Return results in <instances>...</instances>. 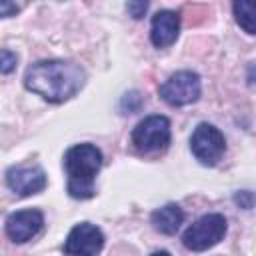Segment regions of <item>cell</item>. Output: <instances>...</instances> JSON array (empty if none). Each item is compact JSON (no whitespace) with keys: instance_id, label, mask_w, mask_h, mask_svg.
Here are the masks:
<instances>
[{"instance_id":"3","label":"cell","mask_w":256,"mask_h":256,"mask_svg":"<svg viewBox=\"0 0 256 256\" xmlns=\"http://www.w3.org/2000/svg\"><path fill=\"white\" fill-rule=\"evenodd\" d=\"M226 228V218L222 214H204L182 234V244L192 252L208 250L224 238Z\"/></svg>"},{"instance_id":"17","label":"cell","mask_w":256,"mask_h":256,"mask_svg":"<svg viewBox=\"0 0 256 256\" xmlns=\"http://www.w3.org/2000/svg\"><path fill=\"white\" fill-rule=\"evenodd\" d=\"M152 256H172L170 252H166V250H160V252H154Z\"/></svg>"},{"instance_id":"8","label":"cell","mask_w":256,"mask_h":256,"mask_svg":"<svg viewBox=\"0 0 256 256\" xmlns=\"http://www.w3.org/2000/svg\"><path fill=\"white\" fill-rule=\"evenodd\" d=\"M42 224H44L42 212L36 210V208H28V210L12 212V214L6 218L4 230H6V236H8L12 242L24 244V242L32 240V238L42 230Z\"/></svg>"},{"instance_id":"7","label":"cell","mask_w":256,"mask_h":256,"mask_svg":"<svg viewBox=\"0 0 256 256\" xmlns=\"http://www.w3.org/2000/svg\"><path fill=\"white\" fill-rule=\"evenodd\" d=\"M104 246V234L90 222L76 224L64 240V254L68 256H98Z\"/></svg>"},{"instance_id":"4","label":"cell","mask_w":256,"mask_h":256,"mask_svg":"<svg viewBox=\"0 0 256 256\" xmlns=\"http://www.w3.org/2000/svg\"><path fill=\"white\" fill-rule=\"evenodd\" d=\"M132 144L142 154L160 152L170 144V120L166 116H146L132 130Z\"/></svg>"},{"instance_id":"9","label":"cell","mask_w":256,"mask_h":256,"mask_svg":"<svg viewBox=\"0 0 256 256\" xmlns=\"http://www.w3.org/2000/svg\"><path fill=\"white\" fill-rule=\"evenodd\" d=\"M46 172L40 166H12L6 170V184L18 196H32L46 188Z\"/></svg>"},{"instance_id":"1","label":"cell","mask_w":256,"mask_h":256,"mask_svg":"<svg viewBox=\"0 0 256 256\" xmlns=\"http://www.w3.org/2000/svg\"><path fill=\"white\" fill-rule=\"evenodd\" d=\"M84 82V68L70 60H40L24 74V86L54 104L72 98Z\"/></svg>"},{"instance_id":"10","label":"cell","mask_w":256,"mask_h":256,"mask_svg":"<svg viewBox=\"0 0 256 256\" xmlns=\"http://www.w3.org/2000/svg\"><path fill=\"white\" fill-rule=\"evenodd\" d=\"M180 32V16L174 10H160L152 16L150 40L156 48H168L176 42Z\"/></svg>"},{"instance_id":"12","label":"cell","mask_w":256,"mask_h":256,"mask_svg":"<svg viewBox=\"0 0 256 256\" xmlns=\"http://www.w3.org/2000/svg\"><path fill=\"white\" fill-rule=\"evenodd\" d=\"M232 12H234V18H236L238 26L244 32L256 34V0H238V2H234Z\"/></svg>"},{"instance_id":"14","label":"cell","mask_w":256,"mask_h":256,"mask_svg":"<svg viewBox=\"0 0 256 256\" xmlns=\"http://www.w3.org/2000/svg\"><path fill=\"white\" fill-rule=\"evenodd\" d=\"M234 202H236L240 208L250 210V208L256 204V194L250 192V190H242V192H238V194L234 196Z\"/></svg>"},{"instance_id":"2","label":"cell","mask_w":256,"mask_h":256,"mask_svg":"<svg viewBox=\"0 0 256 256\" xmlns=\"http://www.w3.org/2000/svg\"><path fill=\"white\" fill-rule=\"evenodd\" d=\"M102 166V152L94 144H76L64 154V170L68 176L66 190L72 198L84 200L94 196V180Z\"/></svg>"},{"instance_id":"13","label":"cell","mask_w":256,"mask_h":256,"mask_svg":"<svg viewBox=\"0 0 256 256\" xmlns=\"http://www.w3.org/2000/svg\"><path fill=\"white\" fill-rule=\"evenodd\" d=\"M16 62H18V56L14 52H10L8 48H2V52H0V70H2V74H10L16 68Z\"/></svg>"},{"instance_id":"15","label":"cell","mask_w":256,"mask_h":256,"mask_svg":"<svg viewBox=\"0 0 256 256\" xmlns=\"http://www.w3.org/2000/svg\"><path fill=\"white\" fill-rule=\"evenodd\" d=\"M126 10H128V14L132 16V18H142L144 16V12L148 10V2H128L126 4Z\"/></svg>"},{"instance_id":"11","label":"cell","mask_w":256,"mask_h":256,"mask_svg":"<svg viewBox=\"0 0 256 256\" xmlns=\"http://www.w3.org/2000/svg\"><path fill=\"white\" fill-rule=\"evenodd\" d=\"M150 220H152L154 230H158L162 234H176V230L180 228V224L184 220V212L178 204H166V206L154 210Z\"/></svg>"},{"instance_id":"5","label":"cell","mask_w":256,"mask_h":256,"mask_svg":"<svg viewBox=\"0 0 256 256\" xmlns=\"http://www.w3.org/2000/svg\"><path fill=\"white\" fill-rule=\"evenodd\" d=\"M190 150L204 166H214L226 152L224 134L212 124L200 122L190 136Z\"/></svg>"},{"instance_id":"6","label":"cell","mask_w":256,"mask_h":256,"mask_svg":"<svg viewBox=\"0 0 256 256\" xmlns=\"http://www.w3.org/2000/svg\"><path fill=\"white\" fill-rule=\"evenodd\" d=\"M160 98L170 106H186L200 98V76L192 70L174 72L162 86Z\"/></svg>"},{"instance_id":"16","label":"cell","mask_w":256,"mask_h":256,"mask_svg":"<svg viewBox=\"0 0 256 256\" xmlns=\"http://www.w3.org/2000/svg\"><path fill=\"white\" fill-rule=\"evenodd\" d=\"M20 8L16 6V4H12V2H0V16H4V18H8V16H12V14H16Z\"/></svg>"}]
</instances>
